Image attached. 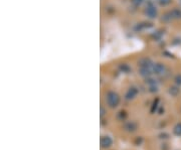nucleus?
Segmentation results:
<instances>
[{
	"label": "nucleus",
	"mask_w": 181,
	"mask_h": 150,
	"mask_svg": "<svg viewBox=\"0 0 181 150\" xmlns=\"http://www.w3.org/2000/svg\"><path fill=\"white\" fill-rule=\"evenodd\" d=\"M171 14V18H176V19H179L181 18V9H173L172 11L170 12Z\"/></svg>",
	"instance_id": "6e6552de"
},
{
	"label": "nucleus",
	"mask_w": 181,
	"mask_h": 150,
	"mask_svg": "<svg viewBox=\"0 0 181 150\" xmlns=\"http://www.w3.org/2000/svg\"><path fill=\"white\" fill-rule=\"evenodd\" d=\"M145 13L149 18H155V17L157 16V9H156L155 6L149 5L147 6V8H146Z\"/></svg>",
	"instance_id": "20e7f679"
},
{
	"label": "nucleus",
	"mask_w": 181,
	"mask_h": 150,
	"mask_svg": "<svg viewBox=\"0 0 181 150\" xmlns=\"http://www.w3.org/2000/svg\"><path fill=\"white\" fill-rule=\"evenodd\" d=\"M142 1H143V0H132L133 4H135V5H140L142 3Z\"/></svg>",
	"instance_id": "ddd939ff"
},
{
	"label": "nucleus",
	"mask_w": 181,
	"mask_h": 150,
	"mask_svg": "<svg viewBox=\"0 0 181 150\" xmlns=\"http://www.w3.org/2000/svg\"><path fill=\"white\" fill-rule=\"evenodd\" d=\"M104 115H105V109L104 108H101V117H104Z\"/></svg>",
	"instance_id": "2eb2a0df"
},
{
	"label": "nucleus",
	"mask_w": 181,
	"mask_h": 150,
	"mask_svg": "<svg viewBox=\"0 0 181 150\" xmlns=\"http://www.w3.org/2000/svg\"><path fill=\"white\" fill-rule=\"evenodd\" d=\"M175 83L179 86L181 85V74H179V75H177L175 77Z\"/></svg>",
	"instance_id": "9b49d317"
},
{
	"label": "nucleus",
	"mask_w": 181,
	"mask_h": 150,
	"mask_svg": "<svg viewBox=\"0 0 181 150\" xmlns=\"http://www.w3.org/2000/svg\"><path fill=\"white\" fill-rule=\"evenodd\" d=\"M159 2H160L161 5H167L171 2V0H159Z\"/></svg>",
	"instance_id": "f8f14e48"
},
{
	"label": "nucleus",
	"mask_w": 181,
	"mask_h": 150,
	"mask_svg": "<svg viewBox=\"0 0 181 150\" xmlns=\"http://www.w3.org/2000/svg\"><path fill=\"white\" fill-rule=\"evenodd\" d=\"M100 143H101V146L103 148H109L112 145V143H113V140H112L111 137H109V136H104L101 138Z\"/></svg>",
	"instance_id": "39448f33"
},
{
	"label": "nucleus",
	"mask_w": 181,
	"mask_h": 150,
	"mask_svg": "<svg viewBox=\"0 0 181 150\" xmlns=\"http://www.w3.org/2000/svg\"><path fill=\"white\" fill-rule=\"evenodd\" d=\"M153 73L158 76H163L166 73V68L162 63H156L153 67Z\"/></svg>",
	"instance_id": "7ed1b4c3"
},
{
	"label": "nucleus",
	"mask_w": 181,
	"mask_h": 150,
	"mask_svg": "<svg viewBox=\"0 0 181 150\" xmlns=\"http://www.w3.org/2000/svg\"><path fill=\"white\" fill-rule=\"evenodd\" d=\"M154 65L149 60H144L140 63V74L143 77H148L153 73Z\"/></svg>",
	"instance_id": "f257e3e1"
},
{
	"label": "nucleus",
	"mask_w": 181,
	"mask_h": 150,
	"mask_svg": "<svg viewBox=\"0 0 181 150\" xmlns=\"http://www.w3.org/2000/svg\"><path fill=\"white\" fill-rule=\"evenodd\" d=\"M106 102L110 108H116L120 103L119 95L115 92H109L106 96Z\"/></svg>",
	"instance_id": "f03ea898"
},
{
	"label": "nucleus",
	"mask_w": 181,
	"mask_h": 150,
	"mask_svg": "<svg viewBox=\"0 0 181 150\" xmlns=\"http://www.w3.org/2000/svg\"><path fill=\"white\" fill-rule=\"evenodd\" d=\"M124 128H125V130L128 132H134V131H136V129H137V124L135 122L131 121V122L126 123Z\"/></svg>",
	"instance_id": "0eeeda50"
},
{
	"label": "nucleus",
	"mask_w": 181,
	"mask_h": 150,
	"mask_svg": "<svg viewBox=\"0 0 181 150\" xmlns=\"http://www.w3.org/2000/svg\"><path fill=\"white\" fill-rule=\"evenodd\" d=\"M119 116H120V118H121L122 120H123V119H125V118H126V113H125V112H120Z\"/></svg>",
	"instance_id": "4468645a"
},
{
	"label": "nucleus",
	"mask_w": 181,
	"mask_h": 150,
	"mask_svg": "<svg viewBox=\"0 0 181 150\" xmlns=\"http://www.w3.org/2000/svg\"><path fill=\"white\" fill-rule=\"evenodd\" d=\"M137 94H138V90H137L136 88L132 87V88H130V89L128 90V92H127V94H126V99H127V100L134 99V98L136 97Z\"/></svg>",
	"instance_id": "423d86ee"
},
{
	"label": "nucleus",
	"mask_w": 181,
	"mask_h": 150,
	"mask_svg": "<svg viewBox=\"0 0 181 150\" xmlns=\"http://www.w3.org/2000/svg\"><path fill=\"white\" fill-rule=\"evenodd\" d=\"M173 133L176 136H181V123H178V124L175 125L174 129H173Z\"/></svg>",
	"instance_id": "9d476101"
},
{
	"label": "nucleus",
	"mask_w": 181,
	"mask_h": 150,
	"mask_svg": "<svg viewBox=\"0 0 181 150\" xmlns=\"http://www.w3.org/2000/svg\"><path fill=\"white\" fill-rule=\"evenodd\" d=\"M179 92H180V90H179V88H177V87H174V86H173V87L169 88V94L174 96V97L179 94Z\"/></svg>",
	"instance_id": "1a4fd4ad"
}]
</instances>
